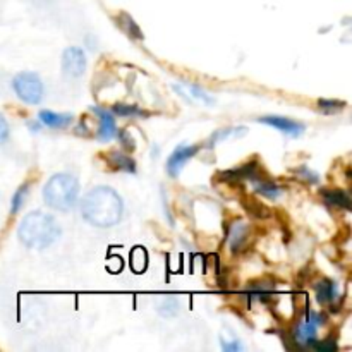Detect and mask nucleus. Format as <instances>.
Wrapping results in <instances>:
<instances>
[{"instance_id": "f257e3e1", "label": "nucleus", "mask_w": 352, "mask_h": 352, "mask_svg": "<svg viewBox=\"0 0 352 352\" xmlns=\"http://www.w3.org/2000/svg\"><path fill=\"white\" fill-rule=\"evenodd\" d=\"M82 219L95 227L116 226L122 217V199L113 189L95 188L81 203Z\"/></svg>"}, {"instance_id": "f03ea898", "label": "nucleus", "mask_w": 352, "mask_h": 352, "mask_svg": "<svg viewBox=\"0 0 352 352\" xmlns=\"http://www.w3.org/2000/svg\"><path fill=\"white\" fill-rule=\"evenodd\" d=\"M17 236L24 246L43 250L57 241V237L60 236V226L54 217L43 212H33L24 217Z\"/></svg>"}, {"instance_id": "7ed1b4c3", "label": "nucleus", "mask_w": 352, "mask_h": 352, "mask_svg": "<svg viewBox=\"0 0 352 352\" xmlns=\"http://www.w3.org/2000/svg\"><path fill=\"white\" fill-rule=\"evenodd\" d=\"M79 182L71 174H57L45 184L43 198L48 206L67 212L78 201Z\"/></svg>"}, {"instance_id": "20e7f679", "label": "nucleus", "mask_w": 352, "mask_h": 352, "mask_svg": "<svg viewBox=\"0 0 352 352\" xmlns=\"http://www.w3.org/2000/svg\"><path fill=\"white\" fill-rule=\"evenodd\" d=\"M14 91L23 102L38 103L43 98V82L33 72H21L12 81Z\"/></svg>"}, {"instance_id": "39448f33", "label": "nucleus", "mask_w": 352, "mask_h": 352, "mask_svg": "<svg viewBox=\"0 0 352 352\" xmlns=\"http://www.w3.org/2000/svg\"><path fill=\"white\" fill-rule=\"evenodd\" d=\"M86 69V55L81 48L71 47L62 54V71L67 78H79Z\"/></svg>"}, {"instance_id": "423d86ee", "label": "nucleus", "mask_w": 352, "mask_h": 352, "mask_svg": "<svg viewBox=\"0 0 352 352\" xmlns=\"http://www.w3.org/2000/svg\"><path fill=\"white\" fill-rule=\"evenodd\" d=\"M325 316L318 315L315 311H309L308 316L296 327V340L302 344H308L311 346V342L315 340L316 332H318V327L322 325Z\"/></svg>"}, {"instance_id": "0eeeda50", "label": "nucleus", "mask_w": 352, "mask_h": 352, "mask_svg": "<svg viewBox=\"0 0 352 352\" xmlns=\"http://www.w3.org/2000/svg\"><path fill=\"white\" fill-rule=\"evenodd\" d=\"M198 153V146H186V144H181L179 148H175L174 153L168 157L167 162V170L172 177L179 175V172L184 168V165L191 160L195 155Z\"/></svg>"}, {"instance_id": "6e6552de", "label": "nucleus", "mask_w": 352, "mask_h": 352, "mask_svg": "<svg viewBox=\"0 0 352 352\" xmlns=\"http://www.w3.org/2000/svg\"><path fill=\"white\" fill-rule=\"evenodd\" d=\"M260 122L268 124V126L275 127L280 133L287 134V136L298 138L305 133V124L296 122V120L287 119V117H278V116H268V117H261Z\"/></svg>"}, {"instance_id": "1a4fd4ad", "label": "nucleus", "mask_w": 352, "mask_h": 352, "mask_svg": "<svg viewBox=\"0 0 352 352\" xmlns=\"http://www.w3.org/2000/svg\"><path fill=\"white\" fill-rule=\"evenodd\" d=\"M93 113L98 116L100 120V127H98V138L102 141H109L116 136L117 133V124L116 119L110 112H107L105 109H91Z\"/></svg>"}, {"instance_id": "9d476101", "label": "nucleus", "mask_w": 352, "mask_h": 352, "mask_svg": "<svg viewBox=\"0 0 352 352\" xmlns=\"http://www.w3.org/2000/svg\"><path fill=\"white\" fill-rule=\"evenodd\" d=\"M323 199L327 205L337 206V208H351V198L346 191L342 189H323L322 191Z\"/></svg>"}, {"instance_id": "9b49d317", "label": "nucleus", "mask_w": 352, "mask_h": 352, "mask_svg": "<svg viewBox=\"0 0 352 352\" xmlns=\"http://www.w3.org/2000/svg\"><path fill=\"white\" fill-rule=\"evenodd\" d=\"M229 244L232 248L234 253L243 250L244 246L248 244V226L243 222H237L230 227V237H229Z\"/></svg>"}, {"instance_id": "f8f14e48", "label": "nucleus", "mask_w": 352, "mask_h": 352, "mask_svg": "<svg viewBox=\"0 0 352 352\" xmlns=\"http://www.w3.org/2000/svg\"><path fill=\"white\" fill-rule=\"evenodd\" d=\"M38 117H40V122L43 124V126L52 127V129H62V127H67L72 120L71 116H62V113L50 112V110H41Z\"/></svg>"}, {"instance_id": "ddd939ff", "label": "nucleus", "mask_w": 352, "mask_h": 352, "mask_svg": "<svg viewBox=\"0 0 352 352\" xmlns=\"http://www.w3.org/2000/svg\"><path fill=\"white\" fill-rule=\"evenodd\" d=\"M316 289V298L322 305H330V302L336 301L337 298V285L332 280H322L315 285Z\"/></svg>"}, {"instance_id": "4468645a", "label": "nucleus", "mask_w": 352, "mask_h": 352, "mask_svg": "<svg viewBox=\"0 0 352 352\" xmlns=\"http://www.w3.org/2000/svg\"><path fill=\"white\" fill-rule=\"evenodd\" d=\"M254 189H256L260 195L267 196V198H270V199L278 198L282 192V189L278 188L277 184H274V182H270V181H265V179H261V177L254 179Z\"/></svg>"}, {"instance_id": "2eb2a0df", "label": "nucleus", "mask_w": 352, "mask_h": 352, "mask_svg": "<svg viewBox=\"0 0 352 352\" xmlns=\"http://www.w3.org/2000/svg\"><path fill=\"white\" fill-rule=\"evenodd\" d=\"M109 164L112 165L113 170H126V172H134L136 170V165L131 158L124 157L119 153H110L109 155Z\"/></svg>"}, {"instance_id": "dca6fc26", "label": "nucleus", "mask_w": 352, "mask_h": 352, "mask_svg": "<svg viewBox=\"0 0 352 352\" xmlns=\"http://www.w3.org/2000/svg\"><path fill=\"white\" fill-rule=\"evenodd\" d=\"M246 208L248 212L253 213V217H260V219H267V217H270V210L267 208L265 205H261V203L254 201V199L248 198L246 199Z\"/></svg>"}, {"instance_id": "f3484780", "label": "nucleus", "mask_w": 352, "mask_h": 352, "mask_svg": "<svg viewBox=\"0 0 352 352\" xmlns=\"http://www.w3.org/2000/svg\"><path fill=\"white\" fill-rule=\"evenodd\" d=\"M28 189H30V186L28 184H23L19 189H17L16 195H14V198H12V208H10V212L17 213L21 208H23L24 199H26V196H28Z\"/></svg>"}, {"instance_id": "a211bd4d", "label": "nucleus", "mask_w": 352, "mask_h": 352, "mask_svg": "<svg viewBox=\"0 0 352 352\" xmlns=\"http://www.w3.org/2000/svg\"><path fill=\"white\" fill-rule=\"evenodd\" d=\"M318 107L323 110V112H339L346 107L344 102H337V100H320Z\"/></svg>"}, {"instance_id": "6ab92c4d", "label": "nucleus", "mask_w": 352, "mask_h": 352, "mask_svg": "<svg viewBox=\"0 0 352 352\" xmlns=\"http://www.w3.org/2000/svg\"><path fill=\"white\" fill-rule=\"evenodd\" d=\"M113 112L119 113V116H122V117L143 116V112H141L136 105H116L113 107Z\"/></svg>"}, {"instance_id": "aec40b11", "label": "nucleus", "mask_w": 352, "mask_h": 352, "mask_svg": "<svg viewBox=\"0 0 352 352\" xmlns=\"http://www.w3.org/2000/svg\"><path fill=\"white\" fill-rule=\"evenodd\" d=\"M188 89H189V93H191V95L195 96V98L203 100V102L208 103V105H212V103H213V98H212V96L206 95V93L203 91V89H199V88H198V86H195V85H188Z\"/></svg>"}, {"instance_id": "412c9836", "label": "nucleus", "mask_w": 352, "mask_h": 352, "mask_svg": "<svg viewBox=\"0 0 352 352\" xmlns=\"http://www.w3.org/2000/svg\"><path fill=\"white\" fill-rule=\"evenodd\" d=\"M311 346L315 347V349H318V351H325V352H332V351H336V349H337V344L333 342L332 339H329V340H322V342H316V340H313Z\"/></svg>"}, {"instance_id": "4be33fe9", "label": "nucleus", "mask_w": 352, "mask_h": 352, "mask_svg": "<svg viewBox=\"0 0 352 352\" xmlns=\"http://www.w3.org/2000/svg\"><path fill=\"white\" fill-rule=\"evenodd\" d=\"M7 136H9V126H7L6 119H3V116L0 113V144L7 140Z\"/></svg>"}, {"instance_id": "5701e85b", "label": "nucleus", "mask_w": 352, "mask_h": 352, "mask_svg": "<svg viewBox=\"0 0 352 352\" xmlns=\"http://www.w3.org/2000/svg\"><path fill=\"white\" fill-rule=\"evenodd\" d=\"M299 172H302V174H301V175H305V177H306V179H308V181H309V182H318V175H316V174H315V172H311V170H309V168L302 167V168H301V170H299Z\"/></svg>"}, {"instance_id": "b1692460", "label": "nucleus", "mask_w": 352, "mask_h": 352, "mask_svg": "<svg viewBox=\"0 0 352 352\" xmlns=\"http://www.w3.org/2000/svg\"><path fill=\"white\" fill-rule=\"evenodd\" d=\"M222 347H223V351H227V352H237V351H243V346H241L239 342H230V344L222 342Z\"/></svg>"}, {"instance_id": "393cba45", "label": "nucleus", "mask_w": 352, "mask_h": 352, "mask_svg": "<svg viewBox=\"0 0 352 352\" xmlns=\"http://www.w3.org/2000/svg\"><path fill=\"white\" fill-rule=\"evenodd\" d=\"M31 129L38 131V129H40V126H38V124H31Z\"/></svg>"}]
</instances>
